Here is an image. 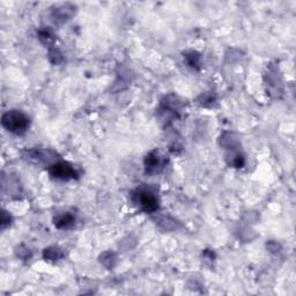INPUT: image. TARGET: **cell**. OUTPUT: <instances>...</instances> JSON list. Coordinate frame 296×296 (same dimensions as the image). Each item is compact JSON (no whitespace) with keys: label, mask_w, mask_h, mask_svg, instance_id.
Listing matches in <instances>:
<instances>
[{"label":"cell","mask_w":296,"mask_h":296,"mask_svg":"<svg viewBox=\"0 0 296 296\" xmlns=\"http://www.w3.org/2000/svg\"><path fill=\"white\" fill-rule=\"evenodd\" d=\"M29 119L20 111H8L3 116V125L13 133H23L28 128Z\"/></svg>","instance_id":"obj_1"},{"label":"cell","mask_w":296,"mask_h":296,"mask_svg":"<svg viewBox=\"0 0 296 296\" xmlns=\"http://www.w3.org/2000/svg\"><path fill=\"white\" fill-rule=\"evenodd\" d=\"M134 203L145 212H154L158 210V199L148 190H139L134 193Z\"/></svg>","instance_id":"obj_2"},{"label":"cell","mask_w":296,"mask_h":296,"mask_svg":"<svg viewBox=\"0 0 296 296\" xmlns=\"http://www.w3.org/2000/svg\"><path fill=\"white\" fill-rule=\"evenodd\" d=\"M51 175L60 180H69L76 176V171L68 163L60 162L51 167Z\"/></svg>","instance_id":"obj_3"},{"label":"cell","mask_w":296,"mask_h":296,"mask_svg":"<svg viewBox=\"0 0 296 296\" xmlns=\"http://www.w3.org/2000/svg\"><path fill=\"white\" fill-rule=\"evenodd\" d=\"M146 165H147V169H150V170H153V169H155L156 170V169L162 165V162H161V160H160L158 154L152 153L147 156Z\"/></svg>","instance_id":"obj_4"},{"label":"cell","mask_w":296,"mask_h":296,"mask_svg":"<svg viewBox=\"0 0 296 296\" xmlns=\"http://www.w3.org/2000/svg\"><path fill=\"white\" fill-rule=\"evenodd\" d=\"M73 217L72 216H69V215H63V216H59L57 220H56V226L59 228H67L69 227V226H72L73 225Z\"/></svg>","instance_id":"obj_5"}]
</instances>
